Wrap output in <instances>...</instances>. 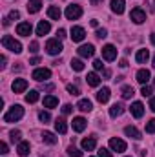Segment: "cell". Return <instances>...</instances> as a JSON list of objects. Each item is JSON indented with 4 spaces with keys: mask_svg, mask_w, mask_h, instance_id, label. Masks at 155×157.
Returning <instances> with one entry per match:
<instances>
[{
    "mask_svg": "<svg viewBox=\"0 0 155 157\" xmlns=\"http://www.w3.org/2000/svg\"><path fill=\"white\" fill-rule=\"evenodd\" d=\"M104 77L110 78V77H112V71H110V70H104Z\"/></svg>",
    "mask_w": 155,
    "mask_h": 157,
    "instance_id": "52",
    "label": "cell"
},
{
    "mask_svg": "<svg viewBox=\"0 0 155 157\" xmlns=\"http://www.w3.org/2000/svg\"><path fill=\"white\" fill-rule=\"evenodd\" d=\"M146 133H155V119L146 122Z\"/></svg>",
    "mask_w": 155,
    "mask_h": 157,
    "instance_id": "38",
    "label": "cell"
},
{
    "mask_svg": "<svg viewBox=\"0 0 155 157\" xmlns=\"http://www.w3.org/2000/svg\"><path fill=\"white\" fill-rule=\"evenodd\" d=\"M0 152L2 154H7V144L6 143H0Z\"/></svg>",
    "mask_w": 155,
    "mask_h": 157,
    "instance_id": "47",
    "label": "cell"
},
{
    "mask_svg": "<svg viewBox=\"0 0 155 157\" xmlns=\"http://www.w3.org/2000/svg\"><path fill=\"white\" fill-rule=\"evenodd\" d=\"M150 108H152V112H155V97L150 99Z\"/></svg>",
    "mask_w": 155,
    "mask_h": 157,
    "instance_id": "48",
    "label": "cell"
},
{
    "mask_svg": "<svg viewBox=\"0 0 155 157\" xmlns=\"http://www.w3.org/2000/svg\"><path fill=\"white\" fill-rule=\"evenodd\" d=\"M153 84H155V78H153Z\"/></svg>",
    "mask_w": 155,
    "mask_h": 157,
    "instance_id": "56",
    "label": "cell"
},
{
    "mask_svg": "<svg viewBox=\"0 0 155 157\" xmlns=\"http://www.w3.org/2000/svg\"><path fill=\"white\" fill-rule=\"evenodd\" d=\"M42 141L46 143V144H57V137H55V133H51V132H44L42 133Z\"/></svg>",
    "mask_w": 155,
    "mask_h": 157,
    "instance_id": "27",
    "label": "cell"
},
{
    "mask_svg": "<svg viewBox=\"0 0 155 157\" xmlns=\"http://www.w3.org/2000/svg\"><path fill=\"white\" fill-rule=\"evenodd\" d=\"M97 101L99 102H108L110 101V88H102V90H99L97 91Z\"/></svg>",
    "mask_w": 155,
    "mask_h": 157,
    "instance_id": "16",
    "label": "cell"
},
{
    "mask_svg": "<svg viewBox=\"0 0 155 157\" xmlns=\"http://www.w3.org/2000/svg\"><path fill=\"white\" fill-rule=\"evenodd\" d=\"M148 59H150V51H148V49H139V51H137V55H135V60H137L139 64L146 62Z\"/></svg>",
    "mask_w": 155,
    "mask_h": 157,
    "instance_id": "21",
    "label": "cell"
},
{
    "mask_svg": "<svg viewBox=\"0 0 155 157\" xmlns=\"http://www.w3.org/2000/svg\"><path fill=\"white\" fill-rule=\"evenodd\" d=\"M119 66H120V68H126V66H128V60H126V59H122V60H120V64H119Z\"/></svg>",
    "mask_w": 155,
    "mask_h": 157,
    "instance_id": "50",
    "label": "cell"
},
{
    "mask_svg": "<svg viewBox=\"0 0 155 157\" xmlns=\"http://www.w3.org/2000/svg\"><path fill=\"white\" fill-rule=\"evenodd\" d=\"M46 51L49 53V55H59L60 51H62V42L59 39H51L46 42Z\"/></svg>",
    "mask_w": 155,
    "mask_h": 157,
    "instance_id": "4",
    "label": "cell"
},
{
    "mask_svg": "<svg viewBox=\"0 0 155 157\" xmlns=\"http://www.w3.org/2000/svg\"><path fill=\"white\" fill-rule=\"evenodd\" d=\"M130 18H131L135 24H142V22L146 20V13H144L141 7H135V9H131V13H130Z\"/></svg>",
    "mask_w": 155,
    "mask_h": 157,
    "instance_id": "7",
    "label": "cell"
},
{
    "mask_svg": "<svg viewBox=\"0 0 155 157\" xmlns=\"http://www.w3.org/2000/svg\"><path fill=\"white\" fill-rule=\"evenodd\" d=\"M39 62H40L39 57H35V59H31V60H29V64H39Z\"/></svg>",
    "mask_w": 155,
    "mask_h": 157,
    "instance_id": "51",
    "label": "cell"
},
{
    "mask_svg": "<svg viewBox=\"0 0 155 157\" xmlns=\"http://www.w3.org/2000/svg\"><path fill=\"white\" fill-rule=\"evenodd\" d=\"M39 119L42 121V122H49V121H51V113H49V112H44V110H42V112L39 113Z\"/></svg>",
    "mask_w": 155,
    "mask_h": 157,
    "instance_id": "36",
    "label": "cell"
},
{
    "mask_svg": "<svg viewBox=\"0 0 155 157\" xmlns=\"http://www.w3.org/2000/svg\"><path fill=\"white\" fill-rule=\"evenodd\" d=\"M51 31V24L47 22V20H40L39 26H37V35L39 37H44V35H47Z\"/></svg>",
    "mask_w": 155,
    "mask_h": 157,
    "instance_id": "13",
    "label": "cell"
},
{
    "mask_svg": "<svg viewBox=\"0 0 155 157\" xmlns=\"http://www.w3.org/2000/svg\"><path fill=\"white\" fill-rule=\"evenodd\" d=\"M95 35H97V39H106V37H108V31H106L104 28H100V29H97Z\"/></svg>",
    "mask_w": 155,
    "mask_h": 157,
    "instance_id": "39",
    "label": "cell"
},
{
    "mask_svg": "<svg viewBox=\"0 0 155 157\" xmlns=\"http://www.w3.org/2000/svg\"><path fill=\"white\" fill-rule=\"evenodd\" d=\"M99 157H112V152L106 148H99Z\"/></svg>",
    "mask_w": 155,
    "mask_h": 157,
    "instance_id": "41",
    "label": "cell"
},
{
    "mask_svg": "<svg viewBox=\"0 0 155 157\" xmlns=\"http://www.w3.org/2000/svg\"><path fill=\"white\" fill-rule=\"evenodd\" d=\"M110 148H112L113 152H117V154L126 152V143H124L122 139H117V137H113V139H110Z\"/></svg>",
    "mask_w": 155,
    "mask_h": 157,
    "instance_id": "9",
    "label": "cell"
},
{
    "mask_svg": "<svg viewBox=\"0 0 155 157\" xmlns=\"http://www.w3.org/2000/svg\"><path fill=\"white\" fill-rule=\"evenodd\" d=\"M39 101V91H35V90H31L28 95H26V102H29V104H33V102H37Z\"/></svg>",
    "mask_w": 155,
    "mask_h": 157,
    "instance_id": "32",
    "label": "cell"
},
{
    "mask_svg": "<svg viewBox=\"0 0 155 157\" xmlns=\"http://www.w3.org/2000/svg\"><path fill=\"white\" fill-rule=\"evenodd\" d=\"M153 68H155V57H153Z\"/></svg>",
    "mask_w": 155,
    "mask_h": 157,
    "instance_id": "55",
    "label": "cell"
},
{
    "mask_svg": "<svg viewBox=\"0 0 155 157\" xmlns=\"http://www.w3.org/2000/svg\"><path fill=\"white\" fill-rule=\"evenodd\" d=\"M82 150H88V152L95 150V137H86V139H82Z\"/></svg>",
    "mask_w": 155,
    "mask_h": 157,
    "instance_id": "23",
    "label": "cell"
},
{
    "mask_svg": "<svg viewBox=\"0 0 155 157\" xmlns=\"http://www.w3.org/2000/svg\"><path fill=\"white\" fill-rule=\"evenodd\" d=\"M31 77L35 78V80H39V82L47 80V78L51 77V70H47V68H37V70L33 71V75H31Z\"/></svg>",
    "mask_w": 155,
    "mask_h": 157,
    "instance_id": "6",
    "label": "cell"
},
{
    "mask_svg": "<svg viewBox=\"0 0 155 157\" xmlns=\"http://www.w3.org/2000/svg\"><path fill=\"white\" fill-rule=\"evenodd\" d=\"M84 37H86L84 28H80V26H73V28H71V40H73V42H82Z\"/></svg>",
    "mask_w": 155,
    "mask_h": 157,
    "instance_id": "12",
    "label": "cell"
},
{
    "mask_svg": "<svg viewBox=\"0 0 155 157\" xmlns=\"http://www.w3.org/2000/svg\"><path fill=\"white\" fill-rule=\"evenodd\" d=\"M66 90H68V93H70V95H80V90H78L77 86H73V84H68V86H66Z\"/></svg>",
    "mask_w": 155,
    "mask_h": 157,
    "instance_id": "37",
    "label": "cell"
},
{
    "mask_svg": "<svg viewBox=\"0 0 155 157\" xmlns=\"http://www.w3.org/2000/svg\"><path fill=\"white\" fill-rule=\"evenodd\" d=\"M40 7H42V2L40 0H29V4H28V11L29 13H39Z\"/></svg>",
    "mask_w": 155,
    "mask_h": 157,
    "instance_id": "29",
    "label": "cell"
},
{
    "mask_svg": "<svg viewBox=\"0 0 155 157\" xmlns=\"http://www.w3.org/2000/svg\"><path fill=\"white\" fill-rule=\"evenodd\" d=\"M124 133H126L128 137H131V139H141V132H139L135 126H126V128H124Z\"/></svg>",
    "mask_w": 155,
    "mask_h": 157,
    "instance_id": "22",
    "label": "cell"
},
{
    "mask_svg": "<svg viewBox=\"0 0 155 157\" xmlns=\"http://www.w3.org/2000/svg\"><path fill=\"white\" fill-rule=\"evenodd\" d=\"M130 110H131V115H133L135 119H141L142 115H144V106H142V102H139V101L133 102Z\"/></svg>",
    "mask_w": 155,
    "mask_h": 157,
    "instance_id": "14",
    "label": "cell"
},
{
    "mask_svg": "<svg viewBox=\"0 0 155 157\" xmlns=\"http://www.w3.org/2000/svg\"><path fill=\"white\" fill-rule=\"evenodd\" d=\"M0 62H2V64H0V68H6V57H4V55L0 57Z\"/></svg>",
    "mask_w": 155,
    "mask_h": 157,
    "instance_id": "49",
    "label": "cell"
},
{
    "mask_svg": "<svg viewBox=\"0 0 155 157\" xmlns=\"http://www.w3.org/2000/svg\"><path fill=\"white\" fill-rule=\"evenodd\" d=\"M68 155L70 157H82V152L75 146H68Z\"/></svg>",
    "mask_w": 155,
    "mask_h": 157,
    "instance_id": "34",
    "label": "cell"
},
{
    "mask_svg": "<svg viewBox=\"0 0 155 157\" xmlns=\"http://www.w3.org/2000/svg\"><path fill=\"white\" fill-rule=\"evenodd\" d=\"M120 95H122V99H131V97L135 95V91H133L131 86H124L122 91H120Z\"/></svg>",
    "mask_w": 155,
    "mask_h": 157,
    "instance_id": "31",
    "label": "cell"
},
{
    "mask_svg": "<svg viewBox=\"0 0 155 157\" xmlns=\"http://www.w3.org/2000/svg\"><path fill=\"white\" fill-rule=\"evenodd\" d=\"M102 66H104L102 60H95V62H93V68H95V70H102Z\"/></svg>",
    "mask_w": 155,
    "mask_h": 157,
    "instance_id": "45",
    "label": "cell"
},
{
    "mask_svg": "<svg viewBox=\"0 0 155 157\" xmlns=\"http://www.w3.org/2000/svg\"><path fill=\"white\" fill-rule=\"evenodd\" d=\"M124 6H126L124 0H112V11L117 13V15H122L124 13Z\"/></svg>",
    "mask_w": 155,
    "mask_h": 157,
    "instance_id": "15",
    "label": "cell"
},
{
    "mask_svg": "<svg viewBox=\"0 0 155 157\" xmlns=\"http://www.w3.org/2000/svg\"><path fill=\"white\" fill-rule=\"evenodd\" d=\"M86 126H88V122H86L84 117H75L73 119V130H75V132H84Z\"/></svg>",
    "mask_w": 155,
    "mask_h": 157,
    "instance_id": "17",
    "label": "cell"
},
{
    "mask_svg": "<svg viewBox=\"0 0 155 157\" xmlns=\"http://www.w3.org/2000/svg\"><path fill=\"white\" fill-rule=\"evenodd\" d=\"M126 157H130V155H126Z\"/></svg>",
    "mask_w": 155,
    "mask_h": 157,
    "instance_id": "57",
    "label": "cell"
},
{
    "mask_svg": "<svg viewBox=\"0 0 155 157\" xmlns=\"http://www.w3.org/2000/svg\"><path fill=\"white\" fill-rule=\"evenodd\" d=\"M141 93H142L144 97H150V95H152V88H150V86H142V90H141Z\"/></svg>",
    "mask_w": 155,
    "mask_h": 157,
    "instance_id": "43",
    "label": "cell"
},
{
    "mask_svg": "<svg viewBox=\"0 0 155 157\" xmlns=\"http://www.w3.org/2000/svg\"><path fill=\"white\" fill-rule=\"evenodd\" d=\"M20 18V13L17 11V9H13L11 13H9V20H18Z\"/></svg>",
    "mask_w": 155,
    "mask_h": 157,
    "instance_id": "42",
    "label": "cell"
},
{
    "mask_svg": "<svg viewBox=\"0 0 155 157\" xmlns=\"http://www.w3.org/2000/svg\"><path fill=\"white\" fill-rule=\"evenodd\" d=\"M2 46H4L6 49L13 51V53H20V51H22V44H20L18 40H15L11 35H4V37H2Z\"/></svg>",
    "mask_w": 155,
    "mask_h": 157,
    "instance_id": "2",
    "label": "cell"
},
{
    "mask_svg": "<svg viewBox=\"0 0 155 157\" xmlns=\"http://www.w3.org/2000/svg\"><path fill=\"white\" fill-rule=\"evenodd\" d=\"M86 80H88V84H89V86H93V88L100 84V77H99L97 73H88V77H86Z\"/></svg>",
    "mask_w": 155,
    "mask_h": 157,
    "instance_id": "30",
    "label": "cell"
},
{
    "mask_svg": "<svg viewBox=\"0 0 155 157\" xmlns=\"http://www.w3.org/2000/svg\"><path fill=\"white\" fill-rule=\"evenodd\" d=\"M150 40H152V44L155 46V33H152V35H150Z\"/></svg>",
    "mask_w": 155,
    "mask_h": 157,
    "instance_id": "54",
    "label": "cell"
},
{
    "mask_svg": "<svg viewBox=\"0 0 155 157\" xmlns=\"http://www.w3.org/2000/svg\"><path fill=\"white\" fill-rule=\"evenodd\" d=\"M64 37H66V31L64 29H59L57 31V39H64Z\"/></svg>",
    "mask_w": 155,
    "mask_h": 157,
    "instance_id": "46",
    "label": "cell"
},
{
    "mask_svg": "<svg viewBox=\"0 0 155 157\" xmlns=\"http://www.w3.org/2000/svg\"><path fill=\"white\" fill-rule=\"evenodd\" d=\"M47 17L53 18V20H59V18L62 17V11H60L57 6H51V7H47Z\"/></svg>",
    "mask_w": 155,
    "mask_h": 157,
    "instance_id": "20",
    "label": "cell"
},
{
    "mask_svg": "<svg viewBox=\"0 0 155 157\" xmlns=\"http://www.w3.org/2000/svg\"><path fill=\"white\" fill-rule=\"evenodd\" d=\"M29 48H31V49H29L31 53H37V51H39V42H37V40H33V42L29 44Z\"/></svg>",
    "mask_w": 155,
    "mask_h": 157,
    "instance_id": "44",
    "label": "cell"
},
{
    "mask_svg": "<svg viewBox=\"0 0 155 157\" xmlns=\"http://www.w3.org/2000/svg\"><path fill=\"white\" fill-rule=\"evenodd\" d=\"M150 71L148 70H139L137 71V82H141V84H146L148 80H150Z\"/></svg>",
    "mask_w": 155,
    "mask_h": 157,
    "instance_id": "24",
    "label": "cell"
},
{
    "mask_svg": "<svg viewBox=\"0 0 155 157\" xmlns=\"http://www.w3.org/2000/svg\"><path fill=\"white\" fill-rule=\"evenodd\" d=\"M77 108L80 112H91V110H93V104H91L89 99H80L78 104H77Z\"/></svg>",
    "mask_w": 155,
    "mask_h": 157,
    "instance_id": "18",
    "label": "cell"
},
{
    "mask_svg": "<svg viewBox=\"0 0 155 157\" xmlns=\"http://www.w3.org/2000/svg\"><path fill=\"white\" fill-rule=\"evenodd\" d=\"M82 17V7L77 6V4H70L68 7H66V18L68 20H77Z\"/></svg>",
    "mask_w": 155,
    "mask_h": 157,
    "instance_id": "3",
    "label": "cell"
},
{
    "mask_svg": "<svg viewBox=\"0 0 155 157\" xmlns=\"http://www.w3.org/2000/svg\"><path fill=\"white\" fill-rule=\"evenodd\" d=\"M17 152H18L20 157H26L29 154V143H28V141H20L18 146H17Z\"/></svg>",
    "mask_w": 155,
    "mask_h": 157,
    "instance_id": "19",
    "label": "cell"
},
{
    "mask_svg": "<svg viewBox=\"0 0 155 157\" xmlns=\"http://www.w3.org/2000/svg\"><path fill=\"white\" fill-rule=\"evenodd\" d=\"M102 59L104 60H115L117 59V49H115V46H112V44H106L104 48H102Z\"/></svg>",
    "mask_w": 155,
    "mask_h": 157,
    "instance_id": "5",
    "label": "cell"
},
{
    "mask_svg": "<svg viewBox=\"0 0 155 157\" xmlns=\"http://www.w3.org/2000/svg\"><path fill=\"white\" fill-rule=\"evenodd\" d=\"M11 88H13L15 93H22V91L28 90V80L26 78H15L13 84H11Z\"/></svg>",
    "mask_w": 155,
    "mask_h": 157,
    "instance_id": "11",
    "label": "cell"
},
{
    "mask_svg": "<svg viewBox=\"0 0 155 157\" xmlns=\"http://www.w3.org/2000/svg\"><path fill=\"white\" fill-rule=\"evenodd\" d=\"M122 113H124V106L119 104V102H115V104L110 108V115H112V117H120Z\"/></svg>",
    "mask_w": 155,
    "mask_h": 157,
    "instance_id": "25",
    "label": "cell"
},
{
    "mask_svg": "<svg viewBox=\"0 0 155 157\" xmlns=\"http://www.w3.org/2000/svg\"><path fill=\"white\" fill-rule=\"evenodd\" d=\"M31 31H33V26H31L29 22H20V24L17 26V33H18L20 37H29Z\"/></svg>",
    "mask_w": 155,
    "mask_h": 157,
    "instance_id": "10",
    "label": "cell"
},
{
    "mask_svg": "<svg viewBox=\"0 0 155 157\" xmlns=\"http://www.w3.org/2000/svg\"><path fill=\"white\" fill-rule=\"evenodd\" d=\"M71 68H73L75 71H82V70H84V62L78 60V59H73V60H71Z\"/></svg>",
    "mask_w": 155,
    "mask_h": 157,
    "instance_id": "33",
    "label": "cell"
},
{
    "mask_svg": "<svg viewBox=\"0 0 155 157\" xmlns=\"http://www.w3.org/2000/svg\"><path fill=\"white\" fill-rule=\"evenodd\" d=\"M55 130H57L59 133L64 135V133L68 132V124H66V121H64V119H57V121H55Z\"/></svg>",
    "mask_w": 155,
    "mask_h": 157,
    "instance_id": "26",
    "label": "cell"
},
{
    "mask_svg": "<svg viewBox=\"0 0 155 157\" xmlns=\"http://www.w3.org/2000/svg\"><path fill=\"white\" fill-rule=\"evenodd\" d=\"M22 117H24V108L20 104H15L4 115V122H15V121H18V119H22Z\"/></svg>",
    "mask_w": 155,
    "mask_h": 157,
    "instance_id": "1",
    "label": "cell"
},
{
    "mask_svg": "<svg viewBox=\"0 0 155 157\" xmlns=\"http://www.w3.org/2000/svg\"><path fill=\"white\" fill-rule=\"evenodd\" d=\"M59 104V99L57 97H53V95H46L44 97V106L46 108H55Z\"/></svg>",
    "mask_w": 155,
    "mask_h": 157,
    "instance_id": "28",
    "label": "cell"
},
{
    "mask_svg": "<svg viewBox=\"0 0 155 157\" xmlns=\"http://www.w3.org/2000/svg\"><path fill=\"white\" fill-rule=\"evenodd\" d=\"M9 137H11V141H13V143H20V137H22V133H20L18 130H13V132L9 133Z\"/></svg>",
    "mask_w": 155,
    "mask_h": 157,
    "instance_id": "35",
    "label": "cell"
},
{
    "mask_svg": "<svg viewBox=\"0 0 155 157\" xmlns=\"http://www.w3.org/2000/svg\"><path fill=\"white\" fill-rule=\"evenodd\" d=\"M89 2H91V6H99V4H100L102 0H89Z\"/></svg>",
    "mask_w": 155,
    "mask_h": 157,
    "instance_id": "53",
    "label": "cell"
},
{
    "mask_svg": "<svg viewBox=\"0 0 155 157\" xmlns=\"http://www.w3.org/2000/svg\"><path fill=\"white\" fill-rule=\"evenodd\" d=\"M71 112H73V106H71V104H64V106H62V113H64V115H70Z\"/></svg>",
    "mask_w": 155,
    "mask_h": 157,
    "instance_id": "40",
    "label": "cell"
},
{
    "mask_svg": "<svg viewBox=\"0 0 155 157\" xmlns=\"http://www.w3.org/2000/svg\"><path fill=\"white\" fill-rule=\"evenodd\" d=\"M77 53L82 57V59H88V57H93L95 48H93V44H82V46L77 49Z\"/></svg>",
    "mask_w": 155,
    "mask_h": 157,
    "instance_id": "8",
    "label": "cell"
}]
</instances>
